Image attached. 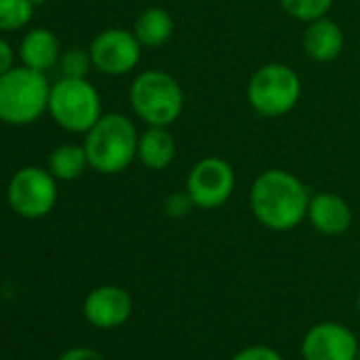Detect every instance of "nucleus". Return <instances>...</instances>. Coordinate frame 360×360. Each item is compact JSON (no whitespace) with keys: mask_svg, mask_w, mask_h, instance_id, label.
Masks as SVG:
<instances>
[{"mask_svg":"<svg viewBox=\"0 0 360 360\" xmlns=\"http://www.w3.org/2000/svg\"><path fill=\"white\" fill-rule=\"evenodd\" d=\"M32 0H0V32H18L32 22Z\"/></svg>","mask_w":360,"mask_h":360,"instance_id":"nucleus-18","label":"nucleus"},{"mask_svg":"<svg viewBox=\"0 0 360 360\" xmlns=\"http://www.w3.org/2000/svg\"><path fill=\"white\" fill-rule=\"evenodd\" d=\"M51 85L45 72L13 66L0 77V121L7 125H30L49 108Z\"/></svg>","mask_w":360,"mask_h":360,"instance_id":"nucleus-4","label":"nucleus"},{"mask_svg":"<svg viewBox=\"0 0 360 360\" xmlns=\"http://www.w3.org/2000/svg\"><path fill=\"white\" fill-rule=\"evenodd\" d=\"M89 167V159L85 153V146L81 144H60L49 153V172L64 183L77 180L85 174Z\"/></svg>","mask_w":360,"mask_h":360,"instance_id":"nucleus-17","label":"nucleus"},{"mask_svg":"<svg viewBox=\"0 0 360 360\" xmlns=\"http://www.w3.org/2000/svg\"><path fill=\"white\" fill-rule=\"evenodd\" d=\"M193 208H195V204H193V200L189 198L187 189H185L183 193H172V195L165 200V204H163V210H165V214H167L169 219H183V217H187Z\"/></svg>","mask_w":360,"mask_h":360,"instance_id":"nucleus-21","label":"nucleus"},{"mask_svg":"<svg viewBox=\"0 0 360 360\" xmlns=\"http://www.w3.org/2000/svg\"><path fill=\"white\" fill-rule=\"evenodd\" d=\"M185 189L195 208L217 210L225 206L236 191V169L223 157L208 155L191 167Z\"/></svg>","mask_w":360,"mask_h":360,"instance_id":"nucleus-8","label":"nucleus"},{"mask_svg":"<svg viewBox=\"0 0 360 360\" xmlns=\"http://www.w3.org/2000/svg\"><path fill=\"white\" fill-rule=\"evenodd\" d=\"M358 311H360V295H358Z\"/></svg>","mask_w":360,"mask_h":360,"instance_id":"nucleus-26","label":"nucleus"},{"mask_svg":"<svg viewBox=\"0 0 360 360\" xmlns=\"http://www.w3.org/2000/svg\"><path fill=\"white\" fill-rule=\"evenodd\" d=\"M15 64V51L11 47V43H7L5 39H0V77L7 75Z\"/></svg>","mask_w":360,"mask_h":360,"instance_id":"nucleus-24","label":"nucleus"},{"mask_svg":"<svg viewBox=\"0 0 360 360\" xmlns=\"http://www.w3.org/2000/svg\"><path fill=\"white\" fill-rule=\"evenodd\" d=\"M60 360H106L98 349L91 347H72L60 356Z\"/></svg>","mask_w":360,"mask_h":360,"instance_id":"nucleus-23","label":"nucleus"},{"mask_svg":"<svg viewBox=\"0 0 360 360\" xmlns=\"http://www.w3.org/2000/svg\"><path fill=\"white\" fill-rule=\"evenodd\" d=\"M301 79L299 75L280 62H269L252 72L246 85V98L250 108L265 117L278 119L288 115L301 100Z\"/></svg>","mask_w":360,"mask_h":360,"instance_id":"nucleus-5","label":"nucleus"},{"mask_svg":"<svg viewBox=\"0 0 360 360\" xmlns=\"http://www.w3.org/2000/svg\"><path fill=\"white\" fill-rule=\"evenodd\" d=\"M309 191L292 172L263 169L250 185L248 204L257 223L271 231H290L307 219Z\"/></svg>","mask_w":360,"mask_h":360,"instance_id":"nucleus-1","label":"nucleus"},{"mask_svg":"<svg viewBox=\"0 0 360 360\" xmlns=\"http://www.w3.org/2000/svg\"><path fill=\"white\" fill-rule=\"evenodd\" d=\"M131 32L136 34L142 47H161L174 34L172 13L161 7H148L136 18Z\"/></svg>","mask_w":360,"mask_h":360,"instance_id":"nucleus-16","label":"nucleus"},{"mask_svg":"<svg viewBox=\"0 0 360 360\" xmlns=\"http://www.w3.org/2000/svg\"><path fill=\"white\" fill-rule=\"evenodd\" d=\"M49 169L28 165L18 169L7 187V202L11 210L24 219L47 217L58 202V183Z\"/></svg>","mask_w":360,"mask_h":360,"instance_id":"nucleus-7","label":"nucleus"},{"mask_svg":"<svg viewBox=\"0 0 360 360\" xmlns=\"http://www.w3.org/2000/svg\"><path fill=\"white\" fill-rule=\"evenodd\" d=\"M58 66L62 70V77H70V79H87L89 68H94L89 49L85 51V49H79V47L64 51Z\"/></svg>","mask_w":360,"mask_h":360,"instance_id":"nucleus-20","label":"nucleus"},{"mask_svg":"<svg viewBox=\"0 0 360 360\" xmlns=\"http://www.w3.org/2000/svg\"><path fill=\"white\" fill-rule=\"evenodd\" d=\"M18 53H20V60L24 66L39 70V72H47L60 64L62 47H60V41L53 30L34 28L22 39Z\"/></svg>","mask_w":360,"mask_h":360,"instance_id":"nucleus-14","label":"nucleus"},{"mask_svg":"<svg viewBox=\"0 0 360 360\" xmlns=\"http://www.w3.org/2000/svg\"><path fill=\"white\" fill-rule=\"evenodd\" d=\"M358 360H360V352H358Z\"/></svg>","mask_w":360,"mask_h":360,"instance_id":"nucleus-27","label":"nucleus"},{"mask_svg":"<svg viewBox=\"0 0 360 360\" xmlns=\"http://www.w3.org/2000/svg\"><path fill=\"white\" fill-rule=\"evenodd\" d=\"M91 64L106 77H123L136 70L142 58V45L131 30H102L89 45Z\"/></svg>","mask_w":360,"mask_h":360,"instance_id":"nucleus-9","label":"nucleus"},{"mask_svg":"<svg viewBox=\"0 0 360 360\" xmlns=\"http://www.w3.org/2000/svg\"><path fill=\"white\" fill-rule=\"evenodd\" d=\"M358 352L356 335L339 322H320L301 341L303 360H358Z\"/></svg>","mask_w":360,"mask_h":360,"instance_id":"nucleus-10","label":"nucleus"},{"mask_svg":"<svg viewBox=\"0 0 360 360\" xmlns=\"http://www.w3.org/2000/svg\"><path fill=\"white\" fill-rule=\"evenodd\" d=\"M134 309L131 297L121 286H100L91 290L83 303L85 318L98 328H115L129 320Z\"/></svg>","mask_w":360,"mask_h":360,"instance_id":"nucleus-11","label":"nucleus"},{"mask_svg":"<svg viewBox=\"0 0 360 360\" xmlns=\"http://www.w3.org/2000/svg\"><path fill=\"white\" fill-rule=\"evenodd\" d=\"M129 106L142 123L169 127L185 110V91L169 72L150 68L134 79Z\"/></svg>","mask_w":360,"mask_h":360,"instance_id":"nucleus-3","label":"nucleus"},{"mask_svg":"<svg viewBox=\"0 0 360 360\" xmlns=\"http://www.w3.org/2000/svg\"><path fill=\"white\" fill-rule=\"evenodd\" d=\"M138 129L134 121L121 112H108L85 134V153L89 167L104 176L125 172L138 159Z\"/></svg>","mask_w":360,"mask_h":360,"instance_id":"nucleus-2","label":"nucleus"},{"mask_svg":"<svg viewBox=\"0 0 360 360\" xmlns=\"http://www.w3.org/2000/svg\"><path fill=\"white\" fill-rule=\"evenodd\" d=\"M335 0H280V7L297 22L309 24L314 20L326 18Z\"/></svg>","mask_w":360,"mask_h":360,"instance_id":"nucleus-19","label":"nucleus"},{"mask_svg":"<svg viewBox=\"0 0 360 360\" xmlns=\"http://www.w3.org/2000/svg\"><path fill=\"white\" fill-rule=\"evenodd\" d=\"M231 360H284L278 349L269 345H250L240 349Z\"/></svg>","mask_w":360,"mask_h":360,"instance_id":"nucleus-22","label":"nucleus"},{"mask_svg":"<svg viewBox=\"0 0 360 360\" xmlns=\"http://www.w3.org/2000/svg\"><path fill=\"white\" fill-rule=\"evenodd\" d=\"M343 30L337 22L328 20V18H320L307 24L305 32H303V51L307 58H311L314 62L326 64L333 62L341 56L343 51Z\"/></svg>","mask_w":360,"mask_h":360,"instance_id":"nucleus-13","label":"nucleus"},{"mask_svg":"<svg viewBox=\"0 0 360 360\" xmlns=\"http://www.w3.org/2000/svg\"><path fill=\"white\" fill-rule=\"evenodd\" d=\"M307 221L322 236H341L352 225V208L337 193H316L309 200Z\"/></svg>","mask_w":360,"mask_h":360,"instance_id":"nucleus-12","label":"nucleus"},{"mask_svg":"<svg viewBox=\"0 0 360 360\" xmlns=\"http://www.w3.org/2000/svg\"><path fill=\"white\" fill-rule=\"evenodd\" d=\"M47 112L70 134H87L104 115L98 89L87 79L70 77H62L51 85Z\"/></svg>","mask_w":360,"mask_h":360,"instance_id":"nucleus-6","label":"nucleus"},{"mask_svg":"<svg viewBox=\"0 0 360 360\" xmlns=\"http://www.w3.org/2000/svg\"><path fill=\"white\" fill-rule=\"evenodd\" d=\"M176 157V140L169 127L146 125L138 138V161L153 172H163Z\"/></svg>","mask_w":360,"mask_h":360,"instance_id":"nucleus-15","label":"nucleus"},{"mask_svg":"<svg viewBox=\"0 0 360 360\" xmlns=\"http://www.w3.org/2000/svg\"><path fill=\"white\" fill-rule=\"evenodd\" d=\"M34 5H43V3H47V0H32Z\"/></svg>","mask_w":360,"mask_h":360,"instance_id":"nucleus-25","label":"nucleus"}]
</instances>
